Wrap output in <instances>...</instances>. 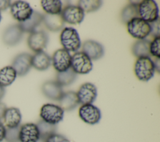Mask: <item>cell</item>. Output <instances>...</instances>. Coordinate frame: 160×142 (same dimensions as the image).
<instances>
[{"mask_svg": "<svg viewBox=\"0 0 160 142\" xmlns=\"http://www.w3.org/2000/svg\"><path fill=\"white\" fill-rule=\"evenodd\" d=\"M44 142H71L63 135L54 133L49 136Z\"/></svg>", "mask_w": 160, "mask_h": 142, "instance_id": "cell-33", "label": "cell"}, {"mask_svg": "<svg viewBox=\"0 0 160 142\" xmlns=\"http://www.w3.org/2000/svg\"><path fill=\"white\" fill-rule=\"evenodd\" d=\"M64 113V111L59 105L47 103L41 107L40 116L44 121L56 125L62 120Z\"/></svg>", "mask_w": 160, "mask_h": 142, "instance_id": "cell-4", "label": "cell"}, {"mask_svg": "<svg viewBox=\"0 0 160 142\" xmlns=\"http://www.w3.org/2000/svg\"><path fill=\"white\" fill-rule=\"evenodd\" d=\"M48 35L44 31H34L30 33L28 38V44L30 49L36 52L42 51L48 43Z\"/></svg>", "mask_w": 160, "mask_h": 142, "instance_id": "cell-10", "label": "cell"}, {"mask_svg": "<svg viewBox=\"0 0 160 142\" xmlns=\"http://www.w3.org/2000/svg\"><path fill=\"white\" fill-rule=\"evenodd\" d=\"M23 36V31L19 24H13L7 28L2 35L4 43L8 46H14L19 43Z\"/></svg>", "mask_w": 160, "mask_h": 142, "instance_id": "cell-16", "label": "cell"}, {"mask_svg": "<svg viewBox=\"0 0 160 142\" xmlns=\"http://www.w3.org/2000/svg\"><path fill=\"white\" fill-rule=\"evenodd\" d=\"M17 75L22 76L26 74L32 66V55L28 53H21L13 59L11 66Z\"/></svg>", "mask_w": 160, "mask_h": 142, "instance_id": "cell-13", "label": "cell"}, {"mask_svg": "<svg viewBox=\"0 0 160 142\" xmlns=\"http://www.w3.org/2000/svg\"><path fill=\"white\" fill-rule=\"evenodd\" d=\"M159 43L160 37H156L153 39V40L150 42L149 45V53L152 56L157 58H159L160 51H159Z\"/></svg>", "mask_w": 160, "mask_h": 142, "instance_id": "cell-31", "label": "cell"}, {"mask_svg": "<svg viewBox=\"0 0 160 142\" xmlns=\"http://www.w3.org/2000/svg\"><path fill=\"white\" fill-rule=\"evenodd\" d=\"M154 72V65L150 57L144 56L137 59L134 64V73L139 80L149 81L153 77Z\"/></svg>", "mask_w": 160, "mask_h": 142, "instance_id": "cell-1", "label": "cell"}, {"mask_svg": "<svg viewBox=\"0 0 160 142\" xmlns=\"http://www.w3.org/2000/svg\"><path fill=\"white\" fill-rule=\"evenodd\" d=\"M43 14L33 11L31 17L25 21L19 23L23 33H32L36 31V28L42 22Z\"/></svg>", "mask_w": 160, "mask_h": 142, "instance_id": "cell-19", "label": "cell"}, {"mask_svg": "<svg viewBox=\"0 0 160 142\" xmlns=\"http://www.w3.org/2000/svg\"><path fill=\"white\" fill-rule=\"evenodd\" d=\"M151 26L150 34L154 38L159 37L160 34V26H159V19L158 18L156 21L149 23Z\"/></svg>", "mask_w": 160, "mask_h": 142, "instance_id": "cell-32", "label": "cell"}, {"mask_svg": "<svg viewBox=\"0 0 160 142\" xmlns=\"http://www.w3.org/2000/svg\"><path fill=\"white\" fill-rule=\"evenodd\" d=\"M82 50L91 60H98L104 54V49L101 44L93 40L84 41L82 46Z\"/></svg>", "mask_w": 160, "mask_h": 142, "instance_id": "cell-15", "label": "cell"}, {"mask_svg": "<svg viewBox=\"0 0 160 142\" xmlns=\"http://www.w3.org/2000/svg\"><path fill=\"white\" fill-rule=\"evenodd\" d=\"M19 126L16 128H6V133L4 139L6 142H19Z\"/></svg>", "mask_w": 160, "mask_h": 142, "instance_id": "cell-30", "label": "cell"}, {"mask_svg": "<svg viewBox=\"0 0 160 142\" xmlns=\"http://www.w3.org/2000/svg\"><path fill=\"white\" fill-rule=\"evenodd\" d=\"M60 41L63 49L68 52L77 51L81 45L78 31L71 27H66L62 29L60 35Z\"/></svg>", "mask_w": 160, "mask_h": 142, "instance_id": "cell-2", "label": "cell"}, {"mask_svg": "<svg viewBox=\"0 0 160 142\" xmlns=\"http://www.w3.org/2000/svg\"><path fill=\"white\" fill-rule=\"evenodd\" d=\"M10 11L13 18L19 23L29 19L33 12L29 4L23 1H18L11 4Z\"/></svg>", "mask_w": 160, "mask_h": 142, "instance_id": "cell-8", "label": "cell"}, {"mask_svg": "<svg viewBox=\"0 0 160 142\" xmlns=\"http://www.w3.org/2000/svg\"><path fill=\"white\" fill-rule=\"evenodd\" d=\"M154 65V68H155V71L156 70L158 71V73H159V68H160V66H159V58H157L155 59L154 61H153Z\"/></svg>", "mask_w": 160, "mask_h": 142, "instance_id": "cell-37", "label": "cell"}, {"mask_svg": "<svg viewBox=\"0 0 160 142\" xmlns=\"http://www.w3.org/2000/svg\"><path fill=\"white\" fill-rule=\"evenodd\" d=\"M11 6V1L8 0H0V11L6 10Z\"/></svg>", "mask_w": 160, "mask_h": 142, "instance_id": "cell-34", "label": "cell"}, {"mask_svg": "<svg viewBox=\"0 0 160 142\" xmlns=\"http://www.w3.org/2000/svg\"><path fill=\"white\" fill-rule=\"evenodd\" d=\"M6 127L4 125V124L1 121H0V142H1L4 139Z\"/></svg>", "mask_w": 160, "mask_h": 142, "instance_id": "cell-35", "label": "cell"}, {"mask_svg": "<svg viewBox=\"0 0 160 142\" xmlns=\"http://www.w3.org/2000/svg\"><path fill=\"white\" fill-rule=\"evenodd\" d=\"M42 92L48 98L59 101L63 94L62 86L56 81H48L43 83L42 86Z\"/></svg>", "mask_w": 160, "mask_h": 142, "instance_id": "cell-17", "label": "cell"}, {"mask_svg": "<svg viewBox=\"0 0 160 142\" xmlns=\"http://www.w3.org/2000/svg\"><path fill=\"white\" fill-rule=\"evenodd\" d=\"M61 15L63 21L71 24H80L84 18V13L78 6L68 5L62 9Z\"/></svg>", "mask_w": 160, "mask_h": 142, "instance_id": "cell-11", "label": "cell"}, {"mask_svg": "<svg viewBox=\"0 0 160 142\" xmlns=\"http://www.w3.org/2000/svg\"><path fill=\"white\" fill-rule=\"evenodd\" d=\"M5 94V89H4V87H3L2 86H1L0 84V100L4 97Z\"/></svg>", "mask_w": 160, "mask_h": 142, "instance_id": "cell-38", "label": "cell"}, {"mask_svg": "<svg viewBox=\"0 0 160 142\" xmlns=\"http://www.w3.org/2000/svg\"><path fill=\"white\" fill-rule=\"evenodd\" d=\"M139 17L150 23L159 18L158 4L152 0H144L138 4Z\"/></svg>", "mask_w": 160, "mask_h": 142, "instance_id": "cell-5", "label": "cell"}, {"mask_svg": "<svg viewBox=\"0 0 160 142\" xmlns=\"http://www.w3.org/2000/svg\"><path fill=\"white\" fill-rule=\"evenodd\" d=\"M79 103L82 104H92L96 99L98 92L96 86L91 83L82 84L76 93Z\"/></svg>", "mask_w": 160, "mask_h": 142, "instance_id": "cell-12", "label": "cell"}, {"mask_svg": "<svg viewBox=\"0 0 160 142\" xmlns=\"http://www.w3.org/2000/svg\"><path fill=\"white\" fill-rule=\"evenodd\" d=\"M16 76V72L11 66L4 67L0 69V84L3 87L11 84Z\"/></svg>", "mask_w": 160, "mask_h": 142, "instance_id": "cell-24", "label": "cell"}, {"mask_svg": "<svg viewBox=\"0 0 160 142\" xmlns=\"http://www.w3.org/2000/svg\"><path fill=\"white\" fill-rule=\"evenodd\" d=\"M51 60L54 68L58 73L64 71L71 68V56L69 52L64 49L56 50L54 53Z\"/></svg>", "mask_w": 160, "mask_h": 142, "instance_id": "cell-9", "label": "cell"}, {"mask_svg": "<svg viewBox=\"0 0 160 142\" xmlns=\"http://www.w3.org/2000/svg\"><path fill=\"white\" fill-rule=\"evenodd\" d=\"M51 58L45 52L40 51L36 53L32 56V66L39 71L47 69L51 65Z\"/></svg>", "mask_w": 160, "mask_h": 142, "instance_id": "cell-22", "label": "cell"}, {"mask_svg": "<svg viewBox=\"0 0 160 142\" xmlns=\"http://www.w3.org/2000/svg\"><path fill=\"white\" fill-rule=\"evenodd\" d=\"M71 68L76 74H88L92 69L90 58L83 52H76L71 56Z\"/></svg>", "mask_w": 160, "mask_h": 142, "instance_id": "cell-6", "label": "cell"}, {"mask_svg": "<svg viewBox=\"0 0 160 142\" xmlns=\"http://www.w3.org/2000/svg\"><path fill=\"white\" fill-rule=\"evenodd\" d=\"M1 13H0V22H1Z\"/></svg>", "mask_w": 160, "mask_h": 142, "instance_id": "cell-39", "label": "cell"}, {"mask_svg": "<svg viewBox=\"0 0 160 142\" xmlns=\"http://www.w3.org/2000/svg\"><path fill=\"white\" fill-rule=\"evenodd\" d=\"M20 110L15 107L7 108L2 116L3 121L6 128H16L20 126L21 121Z\"/></svg>", "mask_w": 160, "mask_h": 142, "instance_id": "cell-18", "label": "cell"}, {"mask_svg": "<svg viewBox=\"0 0 160 142\" xmlns=\"http://www.w3.org/2000/svg\"><path fill=\"white\" fill-rule=\"evenodd\" d=\"M76 73L71 68L68 69L58 73L56 75V81L61 86H68L71 84L76 79Z\"/></svg>", "mask_w": 160, "mask_h": 142, "instance_id": "cell-28", "label": "cell"}, {"mask_svg": "<svg viewBox=\"0 0 160 142\" xmlns=\"http://www.w3.org/2000/svg\"><path fill=\"white\" fill-rule=\"evenodd\" d=\"M138 4L130 3L122 9L121 14V18L123 23L127 24L132 19L139 18L138 13Z\"/></svg>", "mask_w": 160, "mask_h": 142, "instance_id": "cell-25", "label": "cell"}, {"mask_svg": "<svg viewBox=\"0 0 160 142\" xmlns=\"http://www.w3.org/2000/svg\"><path fill=\"white\" fill-rule=\"evenodd\" d=\"M7 107L4 103L0 101V119L2 118L3 114L4 113L5 110L6 109Z\"/></svg>", "mask_w": 160, "mask_h": 142, "instance_id": "cell-36", "label": "cell"}, {"mask_svg": "<svg viewBox=\"0 0 160 142\" xmlns=\"http://www.w3.org/2000/svg\"><path fill=\"white\" fill-rule=\"evenodd\" d=\"M79 116L86 123L95 124L99 122L101 118L100 109L92 104H82L79 109Z\"/></svg>", "mask_w": 160, "mask_h": 142, "instance_id": "cell-7", "label": "cell"}, {"mask_svg": "<svg viewBox=\"0 0 160 142\" xmlns=\"http://www.w3.org/2000/svg\"><path fill=\"white\" fill-rule=\"evenodd\" d=\"M127 29L132 37L139 40L145 39L151 33L149 23L140 18H135L130 20L127 23Z\"/></svg>", "mask_w": 160, "mask_h": 142, "instance_id": "cell-3", "label": "cell"}, {"mask_svg": "<svg viewBox=\"0 0 160 142\" xmlns=\"http://www.w3.org/2000/svg\"><path fill=\"white\" fill-rule=\"evenodd\" d=\"M44 24L46 28L51 31H58L61 30L64 25L63 21L61 14H46L43 15Z\"/></svg>", "mask_w": 160, "mask_h": 142, "instance_id": "cell-21", "label": "cell"}, {"mask_svg": "<svg viewBox=\"0 0 160 142\" xmlns=\"http://www.w3.org/2000/svg\"><path fill=\"white\" fill-rule=\"evenodd\" d=\"M19 138L20 142H38L40 136L36 124L28 123L21 126Z\"/></svg>", "mask_w": 160, "mask_h": 142, "instance_id": "cell-14", "label": "cell"}, {"mask_svg": "<svg viewBox=\"0 0 160 142\" xmlns=\"http://www.w3.org/2000/svg\"><path fill=\"white\" fill-rule=\"evenodd\" d=\"M102 5V1L99 0H81L78 1V6L84 13H90L97 11Z\"/></svg>", "mask_w": 160, "mask_h": 142, "instance_id": "cell-29", "label": "cell"}, {"mask_svg": "<svg viewBox=\"0 0 160 142\" xmlns=\"http://www.w3.org/2000/svg\"><path fill=\"white\" fill-rule=\"evenodd\" d=\"M149 45L150 41L146 39L138 40L136 41L132 46V54L138 58L140 57H149Z\"/></svg>", "mask_w": 160, "mask_h": 142, "instance_id": "cell-23", "label": "cell"}, {"mask_svg": "<svg viewBox=\"0 0 160 142\" xmlns=\"http://www.w3.org/2000/svg\"><path fill=\"white\" fill-rule=\"evenodd\" d=\"M41 5L46 14H59L62 11V3L59 0H42Z\"/></svg>", "mask_w": 160, "mask_h": 142, "instance_id": "cell-26", "label": "cell"}, {"mask_svg": "<svg viewBox=\"0 0 160 142\" xmlns=\"http://www.w3.org/2000/svg\"><path fill=\"white\" fill-rule=\"evenodd\" d=\"M59 101V106L64 111H71L79 104L76 93L72 91L64 93Z\"/></svg>", "mask_w": 160, "mask_h": 142, "instance_id": "cell-20", "label": "cell"}, {"mask_svg": "<svg viewBox=\"0 0 160 142\" xmlns=\"http://www.w3.org/2000/svg\"><path fill=\"white\" fill-rule=\"evenodd\" d=\"M40 136V139L44 141L49 136L56 133L57 127L56 125L51 124L48 123L40 120L36 124Z\"/></svg>", "mask_w": 160, "mask_h": 142, "instance_id": "cell-27", "label": "cell"}]
</instances>
